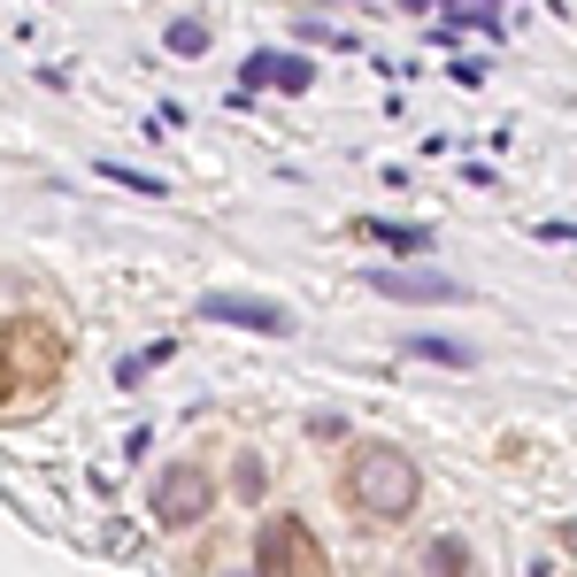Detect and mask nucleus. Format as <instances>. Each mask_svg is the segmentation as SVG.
<instances>
[{"label":"nucleus","instance_id":"1","mask_svg":"<svg viewBox=\"0 0 577 577\" xmlns=\"http://www.w3.org/2000/svg\"><path fill=\"white\" fill-rule=\"evenodd\" d=\"M347 501L362 509V516H385V524H408L416 516V501H424V477H416V462H408L400 447H355V462H347Z\"/></svg>","mask_w":577,"mask_h":577},{"label":"nucleus","instance_id":"2","mask_svg":"<svg viewBox=\"0 0 577 577\" xmlns=\"http://www.w3.org/2000/svg\"><path fill=\"white\" fill-rule=\"evenodd\" d=\"M201 323H231V332H262V339H293L300 332V316L270 293H201L193 300Z\"/></svg>","mask_w":577,"mask_h":577},{"label":"nucleus","instance_id":"3","mask_svg":"<svg viewBox=\"0 0 577 577\" xmlns=\"http://www.w3.org/2000/svg\"><path fill=\"white\" fill-rule=\"evenodd\" d=\"M362 285H370L377 300H408V308H462V300H470L462 278H447V270H408V262H370Z\"/></svg>","mask_w":577,"mask_h":577},{"label":"nucleus","instance_id":"4","mask_svg":"<svg viewBox=\"0 0 577 577\" xmlns=\"http://www.w3.org/2000/svg\"><path fill=\"white\" fill-rule=\"evenodd\" d=\"M216 509V477L208 470H193V462H170L154 477V524L162 531H185V524H201Z\"/></svg>","mask_w":577,"mask_h":577},{"label":"nucleus","instance_id":"5","mask_svg":"<svg viewBox=\"0 0 577 577\" xmlns=\"http://www.w3.org/2000/svg\"><path fill=\"white\" fill-rule=\"evenodd\" d=\"M255 569H323V547L308 539L300 516H270L255 531Z\"/></svg>","mask_w":577,"mask_h":577},{"label":"nucleus","instance_id":"6","mask_svg":"<svg viewBox=\"0 0 577 577\" xmlns=\"http://www.w3.org/2000/svg\"><path fill=\"white\" fill-rule=\"evenodd\" d=\"M239 77H246V93H308L316 86V62L308 54H285V47H255L239 62Z\"/></svg>","mask_w":577,"mask_h":577},{"label":"nucleus","instance_id":"7","mask_svg":"<svg viewBox=\"0 0 577 577\" xmlns=\"http://www.w3.org/2000/svg\"><path fill=\"white\" fill-rule=\"evenodd\" d=\"M362 231L385 246V255H432V246H439V231H432V223H400V216H370Z\"/></svg>","mask_w":577,"mask_h":577},{"label":"nucleus","instance_id":"8","mask_svg":"<svg viewBox=\"0 0 577 577\" xmlns=\"http://www.w3.org/2000/svg\"><path fill=\"white\" fill-rule=\"evenodd\" d=\"M400 347L416 355V362H439V370H477V347L470 339H447V332H408Z\"/></svg>","mask_w":577,"mask_h":577},{"label":"nucleus","instance_id":"9","mask_svg":"<svg viewBox=\"0 0 577 577\" xmlns=\"http://www.w3.org/2000/svg\"><path fill=\"white\" fill-rule=\"evenodd\" d=\"M162 362H178V339H154V347L124 355V362H116V385H124V393H139V385H146V377H154Z\"/></svg>","mask_w":577,"mask_h":577},{"label":"nucleus","instance_id":"10","mask_svg":"<svg viewBox=\"0 0 577 577\" xmlns=\"http://www.w3.org/2000/svg\"><path fill=\"white\" fill-rule=\"evenodd\" d=\"M101 178H108V185H131L139 201H162V193H170V185H162L154 170H131V162H101Z\"/></svg>","mask_w":577,"mask_h":577},{"label":"nucleus","instance_id":"11","mask_svg":"<svg viewBox=\"0 0 577 577\" xmlns=\"http://www.w3.org/2000/svg\"><path fill=\"white\" fill-rule=\"evenodd\" d=\"M162 47H170V54H185V62H201V54H208V24H193V16H178L170 31H162Z\"/></svg>","mask_w":577,"mask_h":577},{"label":"nucleus","instance_id":"12","mask_svg":"<svg viewBox=\"0 0 577 577\" xmlns=\"http://www.w3.org/2000/svg\"><path fill=\"white\" fill-rule=\"evenodd\" d=\"M447 86L477 93V86H485V54H447Z\"/></svg>","mask_w":577,"mask_h":577},{"label":"nucleus","instance_id":"13","mask_svg":"<svg viewBox=\"0 0 577 577\" xmlns=\"http://www.w3.org/2000/svg\"><path fill=\"white\" fill-rule=\"evenodd\" d=\"M424 562H432V569H462V562H470V547H462V539H432V547H424Z\"/></svg>","mask_w":577,"mask_h":577},{"label":"nucleus","instance_id":"14","mask_svg":"<svg viewBox=\"0 0 577 577\" xmlns=\"http://www.w3.org/2000/svg\"><path fill=\"white\" fill-rule=\"evenodd\" d=\"M231 477H239V501H262V462H255V454H239Z\"/></svg>","mask_w":577,"mask_h":577},{"label":"nucleus","instance_id":"15","mask_svg":"<svg viewBox=\"0 0 577 577\" xmlns=\"http://www.w3.org/2000/svg\"><path fill=\"white\" fill-rule=\"evenodd\" d=\"M308 439H347V416H339V408H323V416H308Z\"/></svg>","mask_w":577,"mask_h":577},{"label":"nucleus","instance_id":"16","mask_svg":"<svg viewBox=\"0 0 577 577\" xmlns=\"http://www.w3.org/2000/svg\"><path fill=\"white\" fill-rule=\"evenodd\" d=\"M547 246H577V223H562V216H547V223H531Z\"/></svg>","mask_w":577,"mask_h":577},{"label":"nucleus","instance_id":"17","mask_svg":"<svg viewBox=\"0 0 577 577\" xmlns=\"http://www.w3.org/2000/svg\"><path fill=\"white\" fill-rule=\"evenodd\" d=\"M393 9H408V16H424V9H439V0H393Z\"/></svg>","mask_w":577,"mask_h":577}]
</instances>
